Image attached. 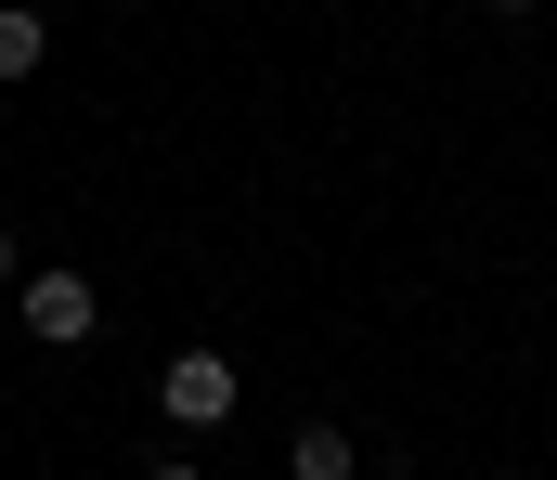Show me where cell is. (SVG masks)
Wrapping results in <instances>:
<instances>
[{"label": "cell", "instance_id": "obj_6", "mask_svg": "<svg viewBox=\"0 0 557 480\" xmlns=\"http://www.w3.org/2000/svg\"><path fill=\"white\" fill-rule=\"evenodd\" d=\"M156 480H208V468H195V455H169V468H156Z\"/></svg>", "mask_w": 557, "mask_h": 480}, {"label": "cell", "instance_id": "obj_3", "mask_svg": "<svg viewBox=\"0 0 557 480\" xmlns=\"http://www.w3.org/2000/svg\"><path fill=\"white\" fill-rule=\"evenodd\" d=\"M39 65H52V13H39V0H0V91L39 78Z\"/></svg>", "mask_w": 557, "mask_h": 480}, {"label": "cell", "instance_id": "obj_7", "mask_svg": "<svg viewBox=\"0 0 557 480\" xmlns=\"http://www.w3.org/2000/svg\"><path fill=\"white\" fill-rule=\"evenodd\" d=\"M493 13H532V0H493Z\"/></svg>", "mask_w": 557, "mask_h": 480}, {"label": "cell", "instance_id": "obj_5", "mask_svg": "<svg viewBox=\"0 0 557 480\" xmlns=\"http://www.w3.org/2000/svg\"><path fill=\"white\" fill-rule=\"evenodd\" d=\"M0 286H26V247H13V221H0Z\"/></svg>", "mask_w": 557, "mask_h": 480}, {"label": "cell", "instance_id": "obj_2", "mask_svg": "<svg viewBox=\"0 0 557 480\" xmlns=\"http://www.w3.org/2000/svg\"><path fill=\"white\" fill-rule=\"evenodd\" d=\"M13 324H26L39 350H78V337L104 324V299H91V273H65V260H52V273H26V286H13Z\"/></svg>", "mask_w": 557, "mask_h": 480}, {"label": "cell", "instance_id": "obj_1", "mask_svg": "<svg viewBox=\"0 0 557 480\" xmlns=\"http://www.w3.org/2000/svg\"><path fill=\"white\" fill-rule=\"evenodd\" d=\"M234 390H247V377H234L221 350H169V377H156V416H169V429H195V442H221V429H234Z\"/></svg>", "mask_w": 557, "mask_h": 480}, {"label": "cell", "instance_id": "obj_4", "mask_svg": "<svg viewBox=\"0 0 557 480\" xmlns=\"http://www.w3.org/2000/svg\"><path fill=\"white\" fill-rule=\"evenodd\" d=\"M285 480H363V455H350V429H324V416H311V429L285 442Z\"/></svg>", "mask_w": 557, "mask_h": 480}, {"label": "cell", "instance_id": "obj_8", "mask_svg": "<svg viewBox=\"0 0 557 480\" xmlns=\"http://www.w3.org/2000/svg\"><path fill=\"white\" fill-rule=\"evenodd\" d=\"M506 480H532V468H506Z\"/></svg>", "mask_w": 557, "mask_h": 480}]
</instances>
